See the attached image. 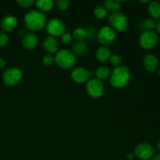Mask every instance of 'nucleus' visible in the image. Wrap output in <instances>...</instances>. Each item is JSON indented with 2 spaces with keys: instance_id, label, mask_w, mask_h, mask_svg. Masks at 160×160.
<instances>
[{
  "instance_id": "obj_9",
  "label": "nucleus",
  "mask_w": 160,
  "mask_h": 160,
  "mask_svg": "<svg viewBox=\"0 0 160 160\" xmlns=\"http://www.w3.org/2000/svg\"><path fill=\"white\" fill-rule=\"evenodd\" d=\"M46 31L51 37H61L65 32V24L61 20L58 18H52L47 22Z\"/></svg>"
},
{
  "instance_id": "obj_12",
  "label": "nucleus",
  "mask_w": 160,
  "mask_h": 160,
  "mask_svg": "<svg viewBox=\"0 0 160 160\" xmlns=\"http://www.w3.org/2000/svg\"><path fill=\"white\" fill-rule=\"evenodd\" d=\"M38 44V37L34 32L26 33L23 36L21 45L26 50H32L37 47Z\"/></svg>"
},
{
  "instance_id": "obj_19",
  "label": "nucleus",
  "mask_w": 160,
  "mask_h": 160,
  "mask_svg": "<svg viewBox=\"0 0 160 160\" xmlns=\"http://www.w3.org/2000/svg\"><path fill=\"white\" fill-rule=\"evenodd\" d=\"M156 23L153 19L147 18L145 20L141 22L138 25V28L141 31L144 32L146 31H152L154 28H156Z\"/></svg>"
},
{
  "instance_id": "obj_3",
  "label": "nucleus",
  "mask_w": 160,
  "mask_h": 160,
  "mask_svg": "<svg viewBox=\"0 0 160 160\" xmlns=\"http://www.w3.org/2000/svg\"><path fill=\"white\" fill-rule=\"evenodd\" d=\"M55 62L61 69L69 70L75 65L76 57L70 50L61 49L56 52L55 56Z\"/></svg>"
},
{
  "instance_id": "obj_17",
  "label": "nucleus",
  "mask_w": 160,
  "mask_h": 160,
  "mask_svg": "<svg viewBox=\"0 0 160 160\" xmlns=\"http://www.w3.org/2000/svg\"><path fill=\"white\" fill-rule=\"evenodd\" d=\"M87 44L84 41L76 42L71 45V52L74 56H81L87 51Z\"/></svg>"
},
{
  "instance_id": "obj_4",
  "label": "nucleus",
  "mask_w": 160,
  "mask_h": 160,
  "mask_svg": "<svg viewBox=\"0 0 160 160\" xmlns=\"http://www.w3.org/2000/svg\"><path fill=\"white\" fill-rule=\"evenodd\" d=\"M109 23L114 31L119 32H124L129 27L128 17L123 12H112L109 17Z\"/></svg>"
},
{
  "instance_id": "obj_5",
  "label": "nucleus",
  "mask_w": 160,
  "mask_h": 160,
  "mask_svg": "<svg viewBox=\"0 0 160 160\" xmlns=\"http://www.w3.org/2000/svg\"><path fill=\"white\" fill-rule=\"evenodd\" d=\"M23 73L19 68L10 67L5 70L2 74L3 83L8 87H13L18 84L21 81Z\"/></svg>"
},
{
  "instance_id": "obj_21",
  "label": "nucleus",
  "mask_w": 160,
  "mask_h": 160,
  "mask_svg": "<svg viewBox=\"0 0 160 160\" xmlns=\"http://www.w3.org/2000/svg\"><path fill=\"white\" fill-rule=\"evenodd\" d=\"M148 13L152 18H160V2H152L148 8Z\"/></svg>"
},
{
  "instance_id": "obj_38",
  "label": "nucleus",
  "mask_w": 160,
  "mask_h": 160,
  "mask_svg": "<svg viewBox=\"0 0 160 160\" xmlns=\"http://www.w3.org/2000/svg\"><path fill=\"white\" fill-rule=\"evenodd\" d=\"M159 76H160V67H159Z\"/></svg>"
},
{
  "instance_id": "obj_26",
  "label": "nucleus",
  "mask_w": 160,
  "mask_h": 160,
  "mask_svg": "<svg viewBox=\"0 0 160 160\" xmlns=\"http://www.w3.org/2000/svg\"><path fill=\"white\" fill-rule=\"evenodd\" d=\"M55 62V57L52 55H45L43 58H42V63L46 67H50Z\"/></svg>"
},
{
  "instance_id": "obj_29",
  "label": "nucleus",
  "mask_w": 160,
  "mask_h": 160,
  "mask_svg": "<svg viewBox=\"0 0 160 160\" xmlns=\"http://www.w3.org/2000/svg\"><path fill=\"white\" fill-rule=\"evenodd\" d=\"M17 3L21 7H30L35 3L34 0H18Z\"/></svg>"
},
{
  "instance_id": "obj_22",
  "label": "nucleus",
  "mask_w": 160,
  "mask_h": 160,
  "mask_svg": "<svg viewBox=\"0 0 160 160\" xmlns=\"http://www.w3.org/2000/svg\"><path fill=\"white\" fill-rule=\"evenodd\" d=\"M95 75L96 76L97 79L103 81L109 78L110 75V70L106 67H100L95 72Z\"/></svg>"
},
{
  "instance_id": "obj_24",
  "label": "nucleus",
  "mask_w": 160,
  "mask_h": 160,
  "mask_svg": "<svg viewBox=\"0 0 160 160\" xmlns=\"http://www.w3.org/2000/svg\"><path fill=\"white\" fill-rule=\"evenodd\" d=\"M94 14H95L97 18L100 19V20H103V19L106 18V17H107L108 11L105 8L104 6H98L94 9Z\"/></svg>"
},
{
  "instance_id": "obj_15",
  "label": "nucleus",
  "mask_w": 160,
  "mask_h": 160,
  "mask_svg": "<svg viewBox=\"0 0 160 160\" xmlns=\"http://www.w3.org/2000/svg\"><path fill=\"white\" fill-rule=\"evenodd\" d=\"M143 65L145 68L149 72L156 71L159 67V60L152 54H148L144 57Z\"/></svg>"
},
{
  "instance_id": "obj_30",
  "label": "nucleus",
  "mask_w": 160,
  "mask_h": 160,
  "mask_svg": "<svg viewBox=\"0 0 160 160\" xmlns=\"http://www.w3.org/2000/svg\"><path fill=\"white\" fill-rule=\"evenodd\" d=\"M61 39H62V42L65 44H70L72 42L73 40V37H72L71 34L70 33L64 32L63 34L61 36Z\"/></svg>"
},
{
  "instance_id": "obj_32",
  "label": "nucleus",
  "mask_w": 160,
  "mask_h": 160,
  "mask_svg": "<svg viewBox=\"0 0 160 160\" xmlns=\"http://www.w3.org/2000/svg\"><path fill=\"white\" fill-rule=\"evenodd\" d=\"M134 158H135V156H134V153H128L127 155V159H128V160H133Z\"/></svg>"
},
{
  "instance_id": "obj_11",
  "label": "nucleus",
  "mask_w": 160,
  "mask_h": 160,
  "mask_svg": "<svg viewBox=\"0 0 160 160\" xmlns=\"http://www.w3.org/2000/svg\"><path fill=\"white\" fill-rule=\"evenodd\" d=\"M90 77V70L84 67H78L71 72L72 80L79 84L88 82Z\"/></svg>"
},
{
  "instance_id": "obj_33",
  "label": "nucleus",
  "mask_w": 160,
  "mask_h": 160,
  "mask_svg": "<svg viewBox=\"0 0 160 160\" xmlns=\"http://www.w3.org/2000/svg\"><path fill=\"white\" fill-rule=\"evenodd\" d=\"M151 160H160V154H158L156 155V156H152V158Z\"/></svg>"
},
{
  "instance_id": "obj_28",
  "label": "nucleus",
  "mask_w": 160,
  "mask_h": 160,
  "mask_svg": "<svg viewBox=\"0 0 160 160\" xmlns=\"http://www.w3.org/2000/svg\"><path fill=\"white\" fill-rule=\"evenodd\" d=\"M8 42H9V38L7 34L4 31H0V47L4 48L7 45Z\"/></svg>"
},
{
  "instance_id": "obj_20",
  "label": "nucleus",
  "mask_w": 160,
  "mask_h": 160,
  "mask_svg": "<svg viewBox=\"0 0 160 160\" xmlns=\"http://www.w3.org/2000/svg\"><path fill=\"white\" fill-rule=\"evenodd\" d=\"M107 11H111L112 12H120V10L122 8V5L120 2L114 1V0H107L104 2V5Z\"/></svg>"
},
{
  "instance_id": "obj_7",
  "label": "nucleus",
  "mask_w": 160,
  "mask_h": 160,
  "mask_svg": "<svg viewBox=\"0 0 160 160\" xmlns=\"http://www.w3.org/2000/svg\"><path fill=\"white\" fill-rule=\"evenodd\" d=\"M86 91L91 97L94 98H98L104 94L105 87L102 81L97 78H92L87 82Z\"/></svg>"
},
{
  "instance_id": "obj_6",
  "label": "nucleus",
  "mask_w": 160,
  "mask_h": 160,
  "mask_svg": "<svg viewBox=\"0 0 160 160\" xmlns=\"http://www.w3.org/2000/svg\"><path fill=\"white\" fill-rule=\"evenodd\" d=\"M159 42L157 33L153 31H146L142 32L139 38V45L145 49H151L156 46Z\"/></svg>"
},
{
  "instance_id": "obj_23",
  "label": "nucleus",
  "mask_w": 160,
  "mask_h": 160,
  "mask_svg": "<svg viewBox=\"0 0 160 160\" xmlns=\"http://www.w3.org/2000/svg\"><path fill=\"white\" fill-rule=\"evenodd\" d=\"M73 38L77 40V42L84 41L87 38V31L85 28H78L73 31Z\"/></svg>"
},
{
  "instance_id": "obj_18",
  "label": "nucleus",
  "mask_w": 160,
  "mask_h": 160,
  "mask_svg": "<svg viewBox=\"0 0 160 160\" xmlns=\"http://www.w3.org/2000/svg\"><path fill=\"white\" fill-rule=\"evenodd\" d=\"M35 5L41 12H47L51 10L54 6L52 0H38L35 2Z\"/></svg>"
},
{
  "instance_id": "obj_1",
  "label": "nucleus",
  "mask_w": 160,
  "mask_h": 160,
  "mask_svg": "<svg viewBox=\"0 0 160 160\" xmlns=\"http://www.w3.org/2000/svg\"><path fill=\"white\" fill-rule=\"evenodd\" d=\"M23 20L26 28L31 32L41 31L45 28L47 23L46 17L44 12L35 9L27 12Z\"/></svg>"
},
{
  "instance_id": "obj_34",
  "label": "nucleus",
  "mask_w": 160,
  "mask_h": 160,
  "mask_svg": "<svg viewBox=\"0 0 160 160\" xmlns=\"http://www.w3.org/2000/svg\"><path fill=\"white\" fill-rule=\"evenodd\" d=\"M5 64H6L5 61L3 60L2 59H1V58H0V67H3L5 66Z\"/></svg>"
},
{
  "instance_id": "obj_2",
  "label": "nucleus",
  "mask_w": 160,
  "mask_h": 160,
  "mask_svg": "<svg viewBox=\"0 0 160 160\" xmlns=\"http://www.w3.org/2000/svg\"><path fill=\"white\" fill-rule=\"evenodd\" d=\"M131 75V70L126 66L116 67L111 73L109 82L113 88H122L129 83Z\"/></svg>"
},
{
  "instance_id": "obj_37",
  "label": "nucleus",
  "mask_w": 160,
  "mask_h": 160,
  "mask_svg": "<svg viewBox=\"0 0 160 160\" xmlns=\"http://www.w3.org/2000/svg\"><path fill=\"white\" fill-rule=\"evenodd\" d=\"M158 148H159V151H160V141H159V144H158Z\"/></svg>"
},
{
  "instance_id": "obj_10",
  "label": "nucleus",
  "mask_w": 160,
  "mask_h": 160,
  "mask_svg": "<svg viewBox=\"0 0 160 160\" xmlns=\"http://www.w3.org/2000/svg\"><path fill=\"white\" fill-rule=\"evenodd\" d=\"M154 148L148 143H140L134 148V154L135 157L142 160L152 159L154 155Z\"/></svg>"
},
{
  "instance_id": "obj_35",
  "label": "nucleus",
  "mask_w": 160,
  "mask_h": 160,
  "mask_svg": "<svg viewBox=\"0 0 160 160\" xmlns=\"http://www.w3.org/2000/svg\"><path fill=\"white\" fill-rule=\"evenodd\" d=\"M156 30H157L158 32H159L160 34V21H159L157 23H156Z\"/></svg>"
},
{
  "instance_id": "obj_16",
  "label": "nucleus",
  "mask_w": 160,
  "mask_h": 160,
  "mask_svg": "<svg viewBox=\"0 0 160 160\" xmlns=\"http://www.w3.org/2000/svg\"><path fill=\"white\" fill-rule=\"evenodd\" d=\"M111 55V50L106 46H101L97 48L95 57L99 62H106L109 60Z\"/></svg>"
},
{
  "instance_id": "obj_14",
  "label": "nucleus",
  "mask_w": 160,
  "mask_h": 160,
  "mask_svg": "<svg viewBox=\"0 0 160 160\" xmlns=\"http://www.w3.org/2000/svg\"><path fill=\"white\" fill-rule=\"evenodd\" d=\"M43 48L46 52L51 55L53 53H56L59 48V44L57 40L54 37H47L45 38L43 42Z\"/></svg>"
},
{
  "instance_id": "obj_8",
  "label": "nucleus",
  "mask_w": 160,
  "mask_h": 160,
  "mask_svg": "<svg viewBox=\"0 0 160 160\" xmlns=\"http://www.w3.org/2000/svg\"><path fill=\"white\" fill-rule=\"evenodd\" d=\"M116 31L111 27L106 26L102 28L97 34V39L102 46L111 45L116 38Z\"/></svg>"
},
{
  "instance_id": "obj_31",
  "label": "nucleus",
  "mask_w": 160,
  "mask_h": 160,
  "mask_svg": "<svg viewBox=\"0 0 160 160\" xmlns=\"http://www.w3.org/2000/svg\"><path fill=\"white\" fill-rule=\"evenodd\" d=\"M86 31H87V38L89 40H92L94 39V38L95 37V34H96V31L94 28H86Z\"/></svg>"
},
{
  "instance_id": "obj_27",
  "label": "nucleus",
  "mask_w": 160,
  "mask_h": 160,
  "mask_svg": "<svg viewBox=\"0 0 160 160\" xmlns=\"http://www.w3.org/2000/svg\"><path fill=\"white\" fill-rule=\"evenodd\" d=\"M56 6L59 9H61V10H66L70 6V2L68 0H58V1H56Z\"/></svg>"
},
{
  "instance_id": "obj_13",
  "label": "nucleus",
  "mask_w": 160,
  "mask_h": 160,
  "mask_svg": "<svg viewBox=\"0 0 160 160\" xmlns=\"http://www.w3.org/2000/svg\"><path fill=\"white\" fill-rule=\"evenodd\" d=\"M18 20L15 16L7 15L3 17L1 21V28L4 31L10 32L12 31L17 26Z\"/></svg>"
},
{
  "instance_id": "obj_25",
  "label": "nucleus",
  "mask_w": 160,
  "mask_h": 160,
  "mask_svg": "<svg viewBox=\"0 0 160 160\" xmlns=\"http://www.w3.org/2000/svg\"><path fill=\"white\" fill-rule=\"evenodd\" d=\"M109 61H110V63L116 67H120L122 63V59L119 55L117 54L112 55L109 58Z\"/></svg>"
},
{
  "instance_id": "obj_36",
  "label": "nucleus",
  "mask_w": 160,
  "mask_h": 160,
  "mask_svg": "<svg viewBox=\"0 0 160 160\" xmlns=\"http://www.w3.org/2000/svg\"><path fill=\"white\" fill-rule=\"evenodd\" d=\"M140 2H142V3H147V2H149V1H148V0H146V1H140Z\"/></svg>"
}]
</instances>
